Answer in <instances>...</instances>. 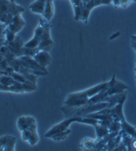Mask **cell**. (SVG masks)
<instances>
[{
  "label": "cell",
  "instance_id": "6da1fadb",
  "mask_svg": "<svg viewBox=\"0 0 136 151\" xmlns=\"http://www.w3.org/2000/svg\"><path fill=\"white\" fill-rule=\"evenodd\" d=\"M111 85V80L109 81L103 82L96 86H93L92 88L86 89L85 91L74 92L67 95L65 101H64V105L68 107H80L86 104L90 98L93 96L98 94L103 90H106L109 86Z\"/></svg>",
  "mask_w": 136,
  "mask_h": 151
},
{
  "label": "cell",
  "instance_id": "7a4b0ae2",
  "mask_svg": "<svg viewBox=\"0 0 136 151\" xmlns=\"http://www.w3.org/2000/svg\"><path fill=\"white\" fill-rule=\"evenodd\" d=\"M114 105L111 102H97V103H87L80 107H68L64 105L61 111L64 112L66 118L71 117H86L91 113L97 112L106 108H112Z\"/></svg>",
  "mask_w": 136,
  "mask_h": 151
},
{
  "label": "cell",
  "instance_id": "3957f363",
  "mask_svg": "<svg viewBox=\"0 0 136 151\" xmlns=\"http://www.w3.org/2000/svg\"><path fill=\"white\" fill-rule=\"evenodd\" d=\"M83 2V8H82V17L81 20L85 24L88 22V17L91 11L95 7L101 5H110L112 0H82Z\"/></svg>",
  "mask_w": 136,
  "mask_h": 151
},
{
  "label": "cell",
  "instance_id": "277c9868",
  "mask_svg": "<svg viewBox=\"0 0 136 151\" xmlns=\"http://www.w3.org/2000/svg\"><path fill=\"white\" fill-rule=\"evenodd\" d=\"M19 59H20L21 63L27 68V69L30 70L31 73L35 74L36 76H43V75L48 74V73L46 71V68H44L41 65H39L33 57L21 56V57H19Z\"/></svg>",
  "mask_w": 136,
  "mask_h": 151
},
{
  "label": "cell",
  "instance_id": "5b68a950",
  "mask_svg": "<svg viewBox=\"0 0 136 151\" xmlns=\"http://www.w3.org/2000/svg\"><path fill=\"white\" fill-rule=\"evenodd\" d=\"M50 30H51V25L49 22L44 19V32L42 37H41L40 44L37 47L39 50H45L49 52L51 48L54 46V41L52 40Z\"/></svg>",
  "mask_w": 136,
  "mask_h": 151
},
{
  "label": "cell",
  "instance_id": "8992f818",
  "mask_svg": "<svg viewBox=\"0 0 136 151\" xmlns=\"http://www.w3.org/2000/svg\"><path fill=\"white\" fill-rule=\"evenodd\" d=\"M21 132V138L23 140L26 141L30 146H35L37 144L39 140V137L37 134V126L33 125L29 128H27Z\"/></svg>",
  "mask_w": 136,
  "mask_h": 151
},
{
  "label": "cell",
  "instance_id": "52a82bcc",
  "mask_svg": "<svg viewBox=\"0 0 136 151\" xmlns=\"http://www.w3.org/2000/svg\"><path fill=\"white\" fill-rule=\"evenodd\" d=\"M43 32H44V18H41L38 25L35 29L33 38L31 40H29L28 42H26L24 45V46L27 47V48H37L39 44H40V41H41V37H42Z\"/></svg>",
  "mask_w": 136,
  "mask_h": 151
},
{
  "label": "cell",
  "instance_id": "ba28073f",
  "mask_svg": "<svg viewBox=\"0 0 136 151\" xmlns=\"http://www.w3.org/2000/svg\"><path fill=\"white\" fill-rule=\"evenodd\" d=\"M24 45L23 41L21 40L20 36H16L15 40L12 43L7 44L8 49L12 54L15 55L16 58H19L23 56V49H24Z\"/></svg>",
  "mask_w": 136,
  "mask_h": 151
},
{
  "label": "cell",
  "instance_id": "9c48e42d",
  "mask_svg": "<svg viewBox=\"0 0 136 151\" xmlns=\"http://www.w3.org/2000/svg\"><path fill=\"white\" fill-rule=\"evenodd\" d=\"M25 25V22L21 17V14H17V15H16L13 17L12 21L7 25V28L15 34H17L23 29V27Z\"/></svg>",
  "mask_w": 136,
  "mask_h": 151
},
{
  "label": "cell",
  "instance_id": "30bf717a",
  "mask_svg": "<svg viewBox=\"0 0 136 151\" xmlns=\"http://www.w3.org/2000/svg\"><path fill=\"white\" fill-rule=\"evenodd\" d=\"M36 63L44 68H46L51 63V56L48 51L45 50H38V52L35 53V55L33 57Z\"/></svg>",
  "mask_w": 136,
  "mask_h": 151
},
{
  "label": "cell",
  "instance_id": "8fae6325",
  "mask_svg": "<svg viewBox=\"0 0 136 151\" xmlns=\"http://www.w3.org/2000/svg\"><path fill=\"white\" fill-rule=\"evenodd\" d=\"M35 124H36L35 119L32 116H21L18 118L17 122V129H19V131H22Z\"/></svg>",
  "mask_w": 136,
  "mask_h": 151
},
{
  "label": "cell",
  "instance_id": "7c38bea8",
  "mask_svg": "<svg viewBox=\"0 0 136 151\" xmlns=\"http://www.w3.org/2000/svg\"><path fill=\"white\" fill-rule=\"evenodd\" d=\"M46 1L47 0H35L33 3L30 4L29 10L34 14H37V15L42 16L46 7Z\"/></svg>",
  "mask_w": 136,
  "mask_h": 151
},
{
  "label": "cell",
  "instance_id": "4fadbf2b",
  "mask_svg": "<svg viewBox=\"0 0 136 151\" xmlns=\"http://www.w3.org/2000/svg\"><path fill=\"white\" fill-rule=\"evenodd\" d=\"M54 0H47L46 4V7L43 13V18L46 19V21H51V19L54 17Z\"/></svg>",
  "mask_w": 136,
  "mask_h": 151
},
{
  "label": "cell",
  "instance_id": "5bb4252c",
  "mask_svg": "<svg viewBox=\"0 0 136 151\" xmlns=\"http://www.w3.org/2000/svg\"><path fill=\"white\" fill-rule=\"evenodd\" d=\"M95 128V132H96V136H97V139H103L104 138L105 136H107L109 133H110V130H109V128L106 126H103L100 123H97L93 126Z\"/></svg>",
  "mask_w": 136,
  "mask_h": 151
},
{
  "label": "cell",
  "instance_id": "9a60e30c",
  "mask_svg": "<svg viewBox=\"0 0 136 151\" xmlns=\"http://www.w3.org/2000/svg\"><path fill=\"white\" fill-rule=\"evenodd\" d=\"M70 133H71V130L68 129H66V130H64L63 132H60V133H57L56 135L52 136L50 139H53L54 141H56V142H60V141L64 140L67 138V137L69 136Z\"/></svg>",
  "mask_w": 136,
  "mask_h": 151
},
{
  "label": "cell",
  "instance_id": "2e32d148",
  "mask_svg": "<svg viewBox=\"0 0 136 151\" xmlns=\"http://www.w3.org/2000/svg\"><path fill=\"white\" fill-rule=\"evenodd\" d=\"M16 142H17V139L15 138V137L8 135V138H7V143L5 145L4 150H6V151H14V150H15Z\"/></svg>",
  "mask_w": 136,
  "mask_h": 151
},
{
  "label": "cell",
  "instance_id": "e0dca14e",
  "mask_svg": "<svg viewBox=\"0 0 136 151\" xmlns=\"http://www.w3.org/2000/svg\"><path fill=\"white\" fill-rule=\"evenodd\" d=\"M95 143H96V139L93 140V139H85L83 141H82V144L80 147L85 150H88V149L93 150Z\"/></svg>",
  "mask_w": 136,
  "mask_h": 151
},
{
  "label": "cell",
  "instance_id": "ac0fdd59",
  "mask_svg": "<svg viewBox=\"0 0 136 151\" xmlns=\"http://www.w3.org/2000/svg\"><path fill=\"white\" fill-rule=\"evenodd\" d=\"M38 48H27L24 46L23 49V56H29V57H34L35 53L38 52Z\"/></svg>",
  "mask_w": 136,
  "mask_h": 151
},
{
  "label": "cell",
  "instance_id": "d6986e66",
  "mask_svg": "<svg viewBox=\"0 0 136 151\" xmlns=\"http://www.w3.org/2000/svg\"><path fill=\"white\" fill-rule=\"evenodd\" d=\"M7 138H8V135H5V136L0 137V150H4Z\"/></svg>",
  "mask_w": 136,
  "mask_h": 151
},
{
  "label": "cell",
  "instance_id": "ffe728a7",
  "mask_svg": "<svg viewBox=\"0 0 136 151\" xmlns=\"http://www.w3.org/2000/svg\"><path fill=\"white\" fill-rule=\"evenodd\" d=\"M4 43H6V39H5L4 35H0V45H3Z\"/></svg>",
  "mask_w": 136,
  "mask_h": 151
},
{
  "label": "cell",
  "instance_id": "44dd1931",
  "mask_svg": "<svg viewBox=\"0 0 136 151\" xmlns=\"http://www.w3.org/2000/svg\"><path fill=\"white\" fill-rule=\"evenodd\" d=\"M132 46L134 49V51L136 52V43L133 42V41H132ZM135 78H136V65H135Z\"/></svg>",
  "mask_w": 136,
  "mask_h": 151
},
{
  "label": "cell",
  "instance_id": "7402d4cb",
  "mask_svg": "<svg viewBox=\"0 0 136 151\" xmlns=\"http://www.w3.org/2000/svg\"><path fill=\"white\" fill-rule=\"evenodd\" d=\"M119 35H120V32H117V33H115V35H114L111 36V37L109 38V39H110V40H113V39L116 38V37H117V36H119Z\"/></svg>",
  "mask_w": 136,
  "mask_h": 151
},
{
  "label": "cell",
  "instance_id": "603a6c76",
  "mask_svg": "<svg viewBox=\"0 0 136 151\" xmlns=\"http://www.w3.org/2000/svg\"><path fill=\"white\" fill-rule=\"evenodd\" d=\"M131 40L136 43V35H132V36H131Z\"/></svg>",
  "mask_w": 136,
  "mask_h": 151
},
{
  "label": "cell",
  "instance_id": "cb8c5ba5",
  "mask_svg": "<svg viewBox=\"0 0 136 151\" xmlns=\"http://www.w3.org/2000/svg\"><path fill=\"white\" fill-rule=\"evenodd\" d=\"M134 2H136V0H134Z\"/></svg>",
  "mask_w": 136,
  "mask_h": 151
}]
</instances>
